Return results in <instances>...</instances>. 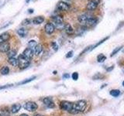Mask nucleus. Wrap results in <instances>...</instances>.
Listing matches in <instances>:
<instances>
[{
	"label": "nucleus",
	"mask_w": 124,
	"mask_h": 116,
	"mask_svg": "<svg viewBox=\"0 0 124 116\" xmlns=\"http://www.w3.org/2000/svg\"><path fill=\"white\" fill-rule=\"evenodd\" d=\"M9 69L8 67H6V66H4V67H2L1 70H0V73H1L2 75H6L9 73Z\"/></svg>",
	"instance_id": "21"
},
{
	"label": "nucleus",
	"mask_w": 124,
	"mask_h": 116,
	"mask_svg": "<svg viewBox=\"0 0 124 116\" xmlns=\"http://www.w3.org/2000/svg\"><path fill=\"white\" fill-rule=\"evenodd\" d=\"M29 11H30V13H33V9H30Z\"/></svg>",
	"instance_id": "34"
},
{
	"label": "nucleus",
	"mask_w": 124,
	"mask_h": 116,
	"mask_svg": "<svg viewBox=\"0 0 124 116\" xmlns=\"http://www.w3.org/2000/svg\"><path fill=\"white\" fill-rule=\"evenodd\" d=\"M16 55V50H9V51L7 52V56L9 58L14 57Z\"/></svg>",
	"instance_id": "22"
},
{
	"label": "nucleus",
	"mask_w": 124,
	"mask_h": 116,
	"mask_svg": "<svg viewBox=\"0 0 124 116\" xmlns=\"http://www.w3.org/2000/svg\"><path fill=\"white\" fill-rule=\"evenodd\" d=\"M23 108H25L26 111H35L37 109V104L35 103V102H26L24 105H23Z\"/></svg>",
	"instance_id": "4"
},
{
	"label": "nucleus",
	"mask_w": 124,
	"mask_h": 116,
	"mask_svg": "<svg viewBox=\"0 0 124 116\" xmlns=\"http://www.w3.org/2000/svg\"><path fill=\"white\" fill-rule=\"evenodd\" d=\"M30 1V0H26V2L27 3H28V2H29Z\"/></svg>",
	"instance_id": "36"
},
{
	"label": "nucleus",
	"mask_w": 124,
	"mask_h": 116,
	"mask_svg": "<svg viewBox=\"0 0 124 116\" xmlns=\"http://www.w3.org/2000/svg\"><path fill=\"white\" fill-rule=\"evenodd\" d=\"M17 59L19 62V67L21 69H25L27 67H29V65L30 64V60L26 57L23 53L18 57Z\"/></svg>",
	"instance_id": "2"
},
{
	"label": "nucleus",
	"mask_w": 124,
	"mask_h": 116,
	"mask_svg": "<svg viewBox=\"0 0 124 116\" xmlns=\"http://www.w3.org/2000/svg\"><path fill=\"white\" fill-rule=\"evenodd\" d=\"M44 21V18L43 16H37L33 19V23L38 25V24L42 23Z\"/></svg>",
	"instance_id": "19"
},
{
	"label": "nucleus",
	"mask_w": 124,
	"mask_h": 116,
	"mask_svg": "<svg viewBox=\"0 0 124 116\" xmlns=\"http://www.w3.org/2000/svg\"><path fill=\"white\" fill-rule=\"evenodd\" d=\"M44 103L49 108H54V106H55V104H54L53 100L50 98H45L44 99Z\"/></svg>",
	"instance_id": "10"
},
{
	"label": "nucleus",
	"mask_w": 124,
	"mask_h": 116,
	"mask_svg": "<svg viewBox=\"0 0 124 116\" xmlns=\"http://www.w3.org/2000/svg\"><path fill=\"white\" fill-rule=\"evenodd\" d=\"M63 77H64V78H68V77H69V74H68V73H67V74H64L63 75Z\"/></svg>",
	"instance_id": "32"
},
{
	"label": "nucleus",
	"mask_w": 124,
	"mask_h": 116,
	"mask_svg": "<svg viewBox=\"0 0 124 116\" xmlns=\"http://www.w3.org/2000/svg\"><path fill=\"white\" fill-rule=\"evenodd\" d=\"M8 62L10 64V65H12L13 67H17L19 66V62H18V59L15 57H12V58H9V60Z\"/></svg>",
	"instance_id": "18"
},
{
	"label": "nucleus",
	"mask_w": 124,
	"mask_h": 116,
	"mask_svg": "<svg viewBox=\"0 0 124 116\" xmlns=\"http://www.w3.org/2000/svg\"><path fill=\"white\" fill-rule=\"evenodd\" d=\"M121 48H122V46H120V47H117L116 49H115V50H113V52H112V53H111V55H110V56H111V57H113L116 53H118V52L119 51V50H121Z\"/></svg>",
	"instance_id": "27"
},
{
	"label": "nucleus",
	"mask_w": 124,
	"mask_h": 116,
	"mask_svg": "<svg viewBox=\"0 0 124 116\" xmlns=\"http://www.w3.org/2000/svg\"><path fill=\"white\" fill-rule=\"evenodd\" d=\"M52 19H53L54 23H55L57 26H63V18L60 16V15L54 16Z\"/></svg>",
	"instance_id": "13"
},
{
	"label": "nucleus",
	"mask_w": 124,
	"mask_h": 116,
	"mask_svg": "<svg viewBox=\"0 0 124 116\" xmlns=\"http://www.w3.org/2000/svg\"><path fill=\"white\" fill-rule=\"evenodd\" d=\"M96 22H97V19L94 18L93 16H91L88 19L86 23H85V26H92L95 25Z\"/></svg>",
	"instance_id": "14"
},
{
	"label": "nucleus",
	"mask_w": 124,
	"mask_h": 116,
	"mask_svg": "<svg viewBox=\"0 0 124 116\" xmlns=\"http://www.w3.org/2000/svg\"><path fill=\"white\" fill-rule=\"evenodd\" d=\"M20 108H21V105L19 104H14L11 107V112L13 114L17 113V112L20 110Z\"/></svg>",
	"instance_id": "16"
},
{
	"label": "nucleus",
	"mask_w": 124,
	"mask_h": 116,
	"mask_svg": "<svg viewBox=\"0 0 124 116\" xmlns=\"http://www.w3.org/2000/svg\"><path fill=\"white\" fill-rule=\"evenodd\" d=\"M17 33L21 37H25L26 36V34H27V31L24 28H21V29H19L17 30Z\"/></svg>",
	"instance_id": "20"
},
{
	"label": "nucleus",
	"mask_w": 124,
	"mask_h": 116,
	"mask_svg": "<svg viewBox=\"0 0 124 116\" xmlns=\"http://www.w3.org/2000/svg\"><path fill=\"white\" fill-rule=\"evenodd\" d=\"M10 38V35L8 33H4L0 35V44L8 41Z\"/></svg>",
	"instance_id": "12"
},
{
	"label": "nucleus",
	"mask_w": 124,
	"mask_h": 116,
	"mask_svg": "<svg viewBox=\"0 0 124 116\" xmlns=\"http://www.w3.org/2000/svg\"><path fill=\"white\" fill-rule=\"evenodd\" d=\"M37 45V42L35 41V40H30V41L29 42V44H28L29 48H30V49H31L32 50H34L35 46H36Z\"/></svg>",
	"instance_id": "23"
},
{
	"label": "nucleus",
	"mask_w": 124,
	"mask_h": 116,
	"mask_svg": "<svg viewBox=\"0 0 124 116\" xmlns=\"http://www.w3.org/2000/svg\"><path fill=\"white\" fill-rule=\"evenodd\" d=\"M59 105L62 110L70 112V111H71L73 108V103L68 102V101H62Z\"/></svg>",
	"instance_id": "3"
},
{
	"label": "nucleus",
	"mask_w": 124,
	"mask_h": 116,
	"mask_svg": "<svg viewBox=\"0 0 124 116\" xmlns=\"http://www.w3.org/2000/svg\"><path fill=\"white\" fill-rule=\"evenodd\" d=\"M19 116H28L26 114H22L21 115H19Z\"/></svg>",
	"instance_id": "33"
},
{
	"label": "nucleus",
	"mask_w": 124,
	"mask_h": 116,
	"mask_svg": "<svg viewBox=\"0 0 124 116\" xmlns=\"http://www.w3.org/2000/svg\"><path fill=\"white\" fill-rule=\"evenodd\" d=\"M123 86L124 87V81H123Z\"/></svg>",
	"instance_id": "37"
},
{
	"label": "nucleus",
	"mask_w": 124,
	"mask_h": 116,
	"mask_svg": "<svg viewBox=\"0 0 124 116\" xmlns=\"http://www.w3.org/2000/svg\"><path fill=\"white\" fill-rule=\"evenodd\" d=\"M43 51V46L41 44H37L36 46H35L34 50H33V52L34 54L36 55H40V54L42 53Z\"/></svg>",
	"instance_id": "15"
},
{
	"label": "nucleus",
	"mask_w": 124,
	"mask_h": 116,
	"mask_svg": "<svg viewBox=\"0 0 124 116\" xmlns=\"http://www.w3.org/2000/svg\"><path fill=\"white\" fill-rule=\"evenodd\" d=\"M86 105H87L86 102L83 100H81L75 103H73V108H72V109L70 111V113L78 114V113H80V112H82L85 111Z\"/></svg>",
	"instance_id": "1"
},
{
	"label": "nucleus",
	"mask_w": 124,
	"mask_h": 116,
	"mask_svg": "<svg viewBox=\"0 0 124 116\" xmlns=\"http://www.w3.org/2000/svg\"><path fill=\"white\" fill-rule=\"evenodd\" d=\"M23 54L26 57H27L28 59H31L33 57V55H34V53H33V50H31V49H30L29 47L28 48H26L24 51H23Z\"/></svg>",
	"instance_id": "11"
},
{
	"label": "nucleus",
	"mask_w": 124,
	"mask_h": 116,
	"mask_svg": "<svg viewBox=\"0 0 124 116\" xmlns=\"http://www.w3.org/2000/svg\"><path fill=\"white\" fill-rule=\"evenodd\" d=\"M66 1H70V0H66Z\"/></svg>",
	"instance_id": "38"
},
{
	"label": "nucleus",
	"mask_w": 124,
	"mask_h": 116,
	"mask_svg": "<svg viewBox=\"0 0 124 116\" xmlns=\"http://www.w3.org/2000/svg\"><path fill=\"white\" fill-rule=\"evenodd\" d=\"M10 50V44L8 42H5L0 44V51L2 53H7Z\"/></svg>",
	"instance_id": "8"
},
{
	"label": "nucleus",
	"mask_w": 124,
	"mask_h": 116,
	"mask_svg": "<svg viewBox=\"0 0 124 116\" xmlns=\"http://www.w3.org/2000/svg\"><path fill=\"white\" fill-rule=\"evenodd\" d=\"M44 29H45V32L48 34H51L54 33V29H55V26H54L53 23L51 22H48L46 23L44 26Z\"/></svg>",
	"instance_id": "6"
},
{
	"label": "nucleus",
	"mask_w": 124,
	"mask_h": 116,
	"mask_svg": "<svg viewBox=\"0 0 124 116\" xmlns=\"http://www.w3.org/2000/svg\"><path fill=\"white\" fill-rule=\"evenodd\" d=\"M72 56H73V52L72 51H69L67 53V55H66V57H67V58H70V57H71Z\"/></svg>",
	"instance_id": "31"
},
{
	"label": "nucleus",
	"mask_w": 124,
	"mask_h": 116,
	"mask_svg": "<svg viewBox=\"0 0 124 116\" xmlns=\"http://www.w3.org/2000/svg\"><path fill=\"white\" fill-rule=\"evenodd\" d=\"M72 79L73 80H77L78 79V73L77 72H75V73H72Z\"/></svg>",
	"instance_id": "28"
},
{
	"label": "nucleus",
	"mask_w": 124,
	"mask_h": 116,
	"mask_svg": "<svg viewBox=\"0 0 124 116\" xmlns=\"http://www.w3.org/2000/svg\"><path fill=\"white\" fill-rule=\"evenodd\" d=\"M34 116H43V115H34Z\"/></svg>",
	"instance_id": "35"
},
{
	"label": "nucleus",
	"mask_w": 124,
	"mask_h": 116,
	"mask_svg": "<svg viewBox=\"0 0 124 116\" xmlns=\"http://www.w3.org/2000/svg\"><path fill=\"white\" fill-rule=\"evenodd\" d=\"M36 77H32V78H30V79H27V80H24V81H22V82H20L19 83V84H26V83H28V82H30V81H31V80H33V79H35Z\"/></svg>",
	"instance_id": "30"
},
{
	"label": "nucleus",
	"mask_w": 124,
	"mask_h": 116,
	"mask_svg": "<svg viewBox=\"0 0 124 116\" xmlns=\"http://www.w3.org/2000/svg\"><path fill=\"white\" fill-rule=\"evenodd\" d=\"M30 20L29 19H24V20H23L22 22V25L23 26H27V25H29L30 24Z\"/></svg>",
	"instance_id": "26"
},
{
	"label": "nucleus",
	"mask_w": 124,
	"mask_h": 116,
	"mask_svg": "<svg viewBox=\"0 0 124 116\" xmlns=\"http://www.w3.org/2000/svg\"><path fill=\"white\" fill-rule=\"evenodd\" d=\"M51 46H52L53 49L55 50V51H57V49H58V46H57V44H56V43L55 42H52L51 43Z\"/></svg>",
	"instance_id": "29"
},
{
	"label": "nucleus",
	"mask_w": 124,
	"mask_h": 116,
	"mask_svg": "<svg viewBox=\"0 0 124 116\" xmlns=\"http://www.w3.org/2000/svg\"><path fill=\"white\" fill-rule=\"evenodd\" d=\"M106 59V56H105L104 54H102V53L99 54V55L97 57V60H98V62H99V63H102V62H103Z\"/></svg>",
	"instance_id": "24"
},
{
	"label": "nucleus",
	"mask_w": 124,
	"mask_h": 116,
	"mask_svg": "<svg viewBox=\"0 0 124 116\" xmlns=\"http://www.w3.org/2000/svg\"><path fill=\"white\" fill-rule=\"evenodd\" d=\"M109 94L113 97H118L120 94V91L119 90H112L110 91Z\"/></svg>",
	"instance_id": "25"
},
{
	"label": "nucleus",
	"mask_w": 124,
	"mask_h": 116,
	"mask_svg": "<svg viewBox=\"0 0 124 116\" xmlns=\"http://www.w3.org/2000/svg\"><path fill=\"white\" fill-rule=\"evenodd\" d=\"M57 9L61 11H68L70 9V6L65 2H60L57 4Z\"/></svg>",
	"instance_id": "7"
},
{
	"label": "nucleus",
	"mask_w": 124,
	"mask_h": 116,
	"mask_svg": "<svg viewBox=\"0 0 124 116\" xmlns=\"http://www.w3.org/2000/svg\"><path fill=\"white\" fill-rule=\"evenodd\" d=\"M100 3V0H91L87 5V9L89 11L95 10Z\"/></svg>",
	"instance_id": "5"
},
{
	"label": "nucleus",
	"mask_w": 124,
	"mask_h": 116,
	"mask_svg": "<svg viewBox=\"0 0 124 116\" xmlns=\"http://www.w3.org/2000/svg\"><path fill=\"white\" fill-rule=\"evenodd\" d=\"M64 30L66 33H68V35H71L74 33V29L73 27L69 24V23H67V24L64 25Z\"/></svg>",
	"instance_id": "17"
},
{
	"label": "nucleus",
	"mask_w": 124,
	"mask_h": 116,
	"mask_svg": "<svg viewBox=\"0 0 124 116\" xmlns=\"http://www.w3.org/2000/svg\"><path fill=\"white\" fill-rule=\"evenodd\" d=\"M91 16H92V15H87V14L81 15L78 16V21H79V22L81 23V25L85 26V23H86L89 17H91Z\"/></svg>",
	"instance_id": "9"
}]
</instances>
